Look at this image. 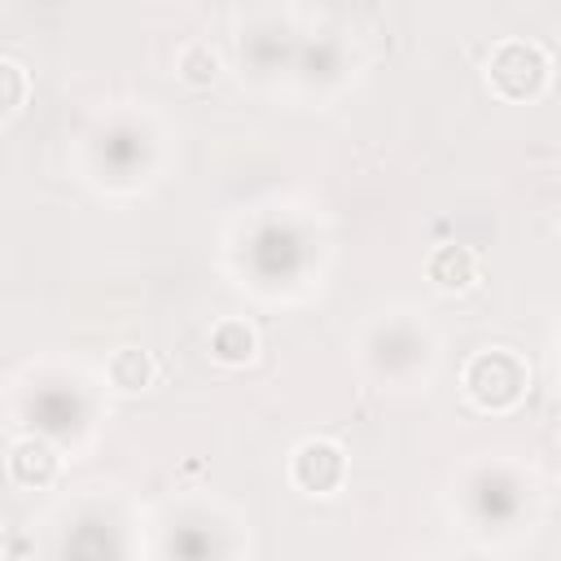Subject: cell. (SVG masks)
<instances>
[{
  "instance_id": "1",
  "label": "cell",
  "mask_w": 561,
  "mask_h": 561,
  "mask_svg": "<svg viewBox=\"0 0 561 561\" xmlns=\"http://www.w3.org/2000/svg\"><path fill=\"white\" fill-rule=\"evenodd\" d=\"M465 394L473 408L482 412H513L522 399H526V386H530V368L504 351V346H491V351H478L469 364H465Z\"/></svg>"
},
{
  "instance_id": "2",
  "label": "cell",
  "mask_w": 561,
  "mask_h": 561,
  "mask_svg": "<svg viewBox=\"0 0 561 561\" xmlns=\"http://www.w3.org/2000/svg\"><path fill=\"white\" fill-rule=\"evenodd\" d=\"M552 57L535 39H500L486 57V88L504 101H535L548 88Z\"/></svg>"
},
{
  "instance_id": "3",
  "label": "cell",
  "mask_w": 561,
  "mask_h": 561,
  "mask_svg": "<svg viewBox=\"0 0 561 561\" xmlns=\"http://www.w3.org/2000/svg\"><path fill=\"white\" fill-rule=\"evenodd\" d=\"M289 478L307 495H333L346 482V451L333 438H307L289 456Z\"/></svg>"
},
{
  "instance_id": "4",
  "label": "cell",
  "mask_w": 561,
  "mask_h": 561,
  "mask_svg": "<svg viewBox=\"0 0 561 561\" xmlns=\"http://www.w3.org/2000/svg\"><path fill=\"white\" fill-rule=\"evenodd\" d=\"M57 469H61V456L48 438H18L9 447V478L26 491H44L57 482Z\"/></svg>"
},
{
  "instance_id": "5",
  "label": "cell",
  "mask_w": 561,
  "mask_h": 561,
  "mask_svg": "<svg viewBox=\"0 0 561 561\" xmlns=\"http://www.w3.org/2000/svg\"><path fill=\"white\" fill-rule=\"evenodd\" d=\"M425 276H430V285H434L438 294H465V289L478 285V254H473L469 245L447 241V245H438V250L425 259Z\"/></svg>"
},
{
  "instance_id": "6",
  "label": "cell",
  "mask_w": 561,
  "mask_h": 561,
  "mask_svg": "<svg viewBox=\"0 0 561 561\" xmlns=\"http://www.w3.org/2000/svg\"><path fill=\"white\" fill-rule=\"evenodd\" d=\"M206 346H210V359H215V364H224V368H245V364H254V355H259V333H254V324L228 316V320H215Z\"/></svg>"
},
{
  "instance_id": "7",
  "label": "cell",
  "mask_w": 561,
  "mask_h": 561,
  "mask_svg": "<svg viewBox=\"0 0 561 561\" xmlns=\"http://www.w3.org/2000/svg\"><path fill=\"white\" fill-rule=\"evenodd\" d=\"M105 377H110L114 390H123V394H140V390L153 386L158 364H153V355L140 351V346H118V351L105 359Z\"/></svg>"
},
{
  "instance_id": "8",
  "label": "cell",
  "mask_w": 561,
  "mask_h": 561,
  "mask_svg": "<svg viewBox=\"0 0 561 561\" xmlns=\"http://www.w3.org/2000/svg\"><path fill=\"white\" fill-rule=\"evenodd\" d=\"M175 75H180V83H188V88H210V83L224 75V61H219V53H215L206 39H193V44H184V48L175 53Z\"/></svg>"
},
{
  "instance_id": "9",
  "label": "cell",
  "mask_w": 561,
  "mask_h": 561,
  "mask_svg": "<svg viewBox=\"0 0 561 561\" xmlns=\"http://www.w3.org/2000/svg\"><path fill=\"white\" fill-rule=\"evenodd\" d=\"M31 96V75L22 61L0 57V118H13Z\"/></svg>"
}]
</instances>
